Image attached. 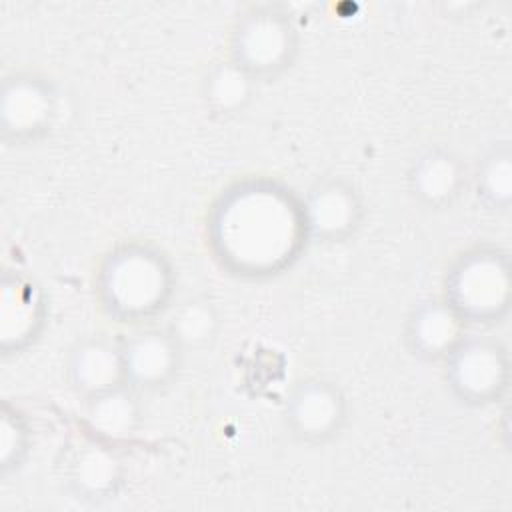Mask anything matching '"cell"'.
<instances>
[{
	"label": "cell",
	"mask_w": 512,
	"mask_h": 512,
	"mask_svg": "<svg viewBox=\"0 0 512 512\" xmlns=\"http://www.w3.org/2000/svg\"><path fill=\"white\" fill-rule=\"evenodd\" d=\"M302 198L270 176H244L220 190L206 214V244L222 270L268 280L300 258L308 244Z\"/></svg>",
	"instance_id": "cell-1"
},
{
	"label": "cell",
	"mask_w": 512,
	"mask_h": 512,
	"mask_svg": "<svg viewBox=\"0 0 512 512\" xmlns=\"http://www.w3.org/2000/svg\"><path fill=\"white\" fill-rule=\"evenodd\" d=\"M176 294V268L150 240L116 242L94 272L100 310L118 324L140 326L166 314Z\"/></svg>",
	"instance_id": "cell-2"
},
{
	"label": "cell",
	"mask_w": 512,
	"mask_h": 512,
	"mask_svg": "<svg viewBox=\"0 0 512 512\" xmlns=\"http://www.w3.org/2000/svg\"><path fill=\"white\" fill-rule=\"evenodd\" d=\"M510 296V258L494 244L464 248L446 268L442 298L466 324H500L508 316Z\"/></svg>",
	"instance_id": "cell-3"
},
{
	"label": "cell",
	"mask_w": 512,
	"mask_h": 512,
	"mask_svg": "<svg viewBox=\"0 0 512 512\" xmlns=\"http://www.w3.org/2000/svg\"><path fill=\"white\" fill-rule=\"evenodd\" d=\"M300 52V30L282 4L260 2L244 8L228 36V58L258 84L284 76Z\"/></svg>",
	"instance_id": "cell-4"
},
{
	"label": "cell",
	"mask_w": 512,
	"mask_h": 512,
	"mask_svg": "<svg viewBox=\"0 0 512 512\" xmlns=\"http://www.w3.org/2000/svg\"><path fill=\"white\" fill-rule=\"evenodd\" d=\"M448 392L466 406L500 402L510 384V356L492 336L466 334L442 360Z\"/></svg>",
	"instance_id": "cell-5"
},
{
	"label": "cell",
	"mask_w": 512,
	"mask_h": 512,
	"mask_svg": "<svg viewBox=\"0 0 512 512\" xmlns=\"http://www.w3.org/2000/svg\"><path fill=\"white\" fill-rule=\"evenodd\" d=\"M60 114L56 84L36 70H12L0 88V138L28 146L46 138Z\"/></svg>",
	"instance_id": "cell-6"
},
{
	"label": "cell",
	"mask_w": 512,
	"mask_h": 512,
	"mask_svg": "<svg viewBox=\"0 0 512 512\" xmlns=\"http://www.w3.org/2000/svg\"><path fill=\"white\" fill-rule=\"evenodd\" d=\"M282 422L296 442L324 446L344 430L348 422V398L334 380L304 376L286 394Z\"/></svg>",
	"instance_id": "cell-7"
},
{
	"label": "cell",
	"mask_w": 512,
	"mask_h": 512,
	"mask_svg": "<svg viewBox=\"0 0 512 512\" xmlns=\"http://www.w3.org/2000/svg\"><path fill=\"white\" fill-rule=\"evenodd\" d=\"M308 238L320 244H340L362 226L366 208L354 182L344 176H326L302 196Z\"/></svg>",
	"instance_id": "cell-8"
},
{
	"label": "cell",
	"mask_w": 512,
	"mask_h": 512,
	"mask_svg": "<svg viewBox=\"0 0 512 512\" xmlns=\"http://www.w3.org/2000/svg\"><path fill=\"white\" fill-rule=\"evenodd\" d=\"M62 478L76 500L100 504L120 494L126 482V466L114 444L90 434L64 454Z\"/></svg>",
	"instance_id": "cell-9"
},
{
	"label": "cell",
	"mask_w": 512,
	"mask_h": 512,
	"mask_svg": "<svg viewBox=\"0 0 512 512\" xmlns=\"http://www.w3.org/2000/svg\"><path fill=\"white\" fill-rule=\"evenodd\" d=\"M124 378L140 394L168 388L180 374L186 352L164 326H144L120 340Z\"/></svg>",
	"instance_id": "cell-10"
},
{
	"label": "cell",
	"mask_w": 512,
	"mask_h": 512,
	"mask_svg": "<svg viewBox=\"0 0 512 512\" xmlns=\"http://www.w3.org/2000/svg\"><path fill=\"white\" fill-rule=\"evenodd\" d=\"M408 192L426 210H446L458 202L468 186L462 158L448 146L430 144L410 162L406 172Z\"/></svg>",
	"instance_id": "cell-11"
},
{
	"label": "cell",
	"mask_w": 512,
	"mask_h": 512,
	"mask_svg": "<svg viewBox=\"0 0 512 512\" xmlns=\"http://www.w3.org/2000/svg\"><path fill=\"white\" fill-rule=\"evenodd\" d=\"M0 288V350L4 356L20 354L44 328L46 298L42 288L22 272H4Z\"/></svg>",
	"instance_id": "cell-12"
},
{
	"label": "cell",
	"mask_w": 512,
	"mask_h": 512,
	"mask_svg": "<svg viewBox=\"0 0 512 512\" xmlns=\"http://www.w3.org/2000/svg\"><path fill=\"white\" fill-rule=\"evenodd\" d=\"M466 322L440 296L418 302L404 324V344L422 362H442L466 336Z\"/></svg>",
	"instance_id": "cell-13"
},
{
	"label": "cell",
	"mask_w": 512,
	"mask_h": 512,
	"mask_svg": "<svg viewBox=\"0 0 512 512\" xmlns=\"http://www.w3.org/2000/svg\"><path fill=\"white\" fill-rule=\"evenodd\" d=\"M66 380L82 400L126 384L120 342L104 334L78 338L66 358Z\"/></svg>",
	"instance_id": "cell-14"
},
{
	"label": "cell",
	"mask_w": 512,
	"mask_h": 512,
	"mask_svg": "<svg viewBox=\"0 0 512 512\" xmlns=\"http://www.w3.org/2000/svg\"><path fill=\"white\" fill-rule=\"evenodd\" d=\"M140 398L130 384H120L82 400L88 432L114 446L130 440L144 422Z\"/></svg>",
	"instance_id": "cell-15"
},
{
	"label": "cell",
	"mask_w": 512,
	"mask_h": 512,
	"mask_svg": "<svg viewBox=\"0 0 512 512\" xmlns=\"http://www.w3.org/2000/svg\"><path fill=\"white\" fill-rule=\"evenodd\" d=\"M258 82L232 58L212 62L202 76V102L216 118H234L242 114L254 100Z\"/></svg>",
	"instance_id": "cell-16"
},
{
	"label": "cell",
	"mask_w": 512,
	"mask_h": 512,
	"mask_svg": "<svg viewBox=\"0 0 512 512\" xmlns=\"http://www.w3.org/2000/svg\"><path fill=\"white\" fill-rule=\"evenodd\" d=\"M220 326L218 308L206 296H190L172 304L164 324L184 352H198L212 346L218 338Z\"/></svg>",
	"instance_id": "cell-17"
},
{
	"label": "cell",
	"mask_w": 512,
	"mask_h": 512,
	"mask_svg": "<svg viewBox=\"0 0 512 512\" xmlns=\"http://www.w3.org/2000/svg\"><path fill=\"white\" fill-rule=\"evenodd\" d=\"M472 184L484 208L508 212L512 204V154L508 142H498L482 154L474 168Z\"/></svg>",
	"instance_id": "cell-18"
},
{
	"label": "cell",
	"mask_w": 512,
	"mask_h": 512,
	"mask_svg": "<svg viewBox=\"0 0 512 512\" xmlns=\"http://www.w3.org/2000/svg\"><path fill=\"white\" fill-rule=\"evenodd\" d=\"M32 430L26 416L12 404L4 402L0 418V468L4 474L16 472L28 458Z\"/></svg>",
	"instance_id": "cell-19"
}]
</instances>
